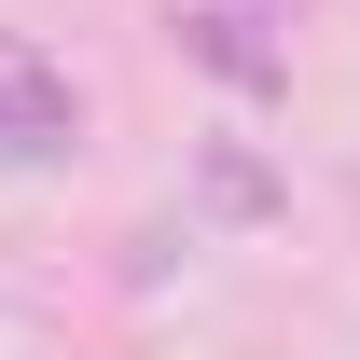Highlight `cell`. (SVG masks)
I'll list each match as a JSON object with an SVG mask.
<instances>
[{
  "label": "cell",
  "instance_id": "6da1fadb",
  "mask_svg": "<svg viewBox=\"0 0 360 360\" xmlns=\"http://www.w3.org/2000/svg\"><path fill=\"white\" fill-rule=\"evenodd\" d=\"M70 139H84V97L56 84L28 42H0V167H56Z\"/></svg>",
  "mask_w": 360,
  "mask_h": 360
},
{
  "label": "cell",
  "instance_id": "3957f363",
  "mask_svg": "<svg viewBox=\"0 0 360 360\" xmlns=\"http://www.w3.org/2000/svg\"><path fill=\"white\" fill-rule=\"evenodd\" d=\"M194 208H208V222H277V167L236 153V139H208V153H194Z\"/></svg>",
  "mask_w": 360,
  "mask_h": 360
},
{
  "label": "cell",
  "instance_id": "7a4b0ae2",
  "mask_svg": "<svg viewBox=\"0 0 360 360\" xmlns=\"http://www.w3.org/2000/svg\"><path fill=\"white\" fill-rule=\"evenodd\" d=\"M180 56H194L208 84H236V97H277V84H291V56L264 42L250 0H194V14H180Z\"/></svg>",
  "mask_w": 360,
  "mask_h": 360
}]
</instances>
